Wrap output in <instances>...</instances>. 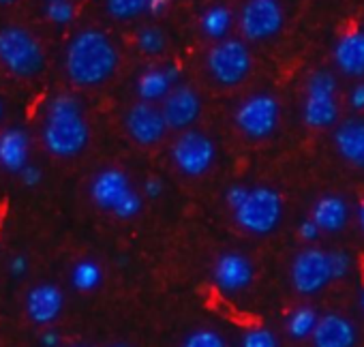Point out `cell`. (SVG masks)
Masks as SVG:
<instances>
[{"mask_svg": "<svg viewBox=\"0 0 364 347\" xmlns=\"http://www.w3.org/2000/svg\"><path fill=\"white\" fill-rule=\"evenodd\" d=\"M31 159V135L22 127L0 131V167L20 174Z\"/></svg>", "mask_w": 364, "mask_h": 347, "instance_id": "18", "label": "cell"}, {"mask_svg": "<svg viewBox=\"0 0 364 347\" xmlns=\"http://www.w3.org/2000/svg\"><path fill=\"white\" fill-rule=\"evenodd\" d=\"M65 309V294L54 283H39L28 289L24 300V311L28 319L37 326L54 324Z\"/></svg>", "mask_w": 364, "mask_h": 347, "instance_id": "15", "label": "cell"}, {"mask_svg": "<svg viewBox=\"0 0 364 347\" xmlns=\"http://www.w3.org/2000/svg\"><path fill=\"white\" fill-rule=\"evenodd\" d=\"M43 11H46V18L56 26H67L75 18V7L71 0H48Z\"/></svg>", "mask_w": 364, "mask_h": 347, "instance_id": "28", "label": "cell"}, {"mask_svg": "<svg viewBox=\"0 0 364 347\" xmlns=\"http://www.w3.org/2000/svg\"><path fill=\"white\" fill-rule=\"evenodd\" d=\"M124 129L129 137L139 146H154L169 131L161 107H156L154 103H146V101H137L135 105L129 107L124 116Z\"/></svg>", "mask_w": 364, "mask_h": 347, "instance_id": "12", "label": "cell"}, {"mask_svg": "<svg viewBox=\"0 0 364 347\" xmlns=\"http://www.w3.org/2000/svg\"><path fill=\"white\" fill-rule=\"evenodd\" d=\"M358 223H360V230L364 232V202L358 206Z\"/></svg>", "mask_w": 364, "mask_h": 347, "instance_id": "39", "label": "cell"}, {"mask_svg": "<svg viewBox=\"0 0 364 347\" xmlns=\"http://www.w3.org/2000/svg\"><path fill=\"white\" fill-rule=\"evenodd\" d=\"M169 7V0H148V14L150 16H163Z\"/></svg>", "mask_w": 364, "mask_h": 347, "instance_id": "38", "label": "cell"}, {"mask_svg": "<svg viewBox=\"0 0 364 347\" xmlns=\"http://www.w3.org/2000/svg\"><path fill=\"white\" fill-rule=\"evenodd\" d=\"M103 283V268L95 260H80L71 268V285L77 292H95Z\"/></svg>", "mask_w": 364, "mask_h": 347, "instance_id": "24", "label": "cell"}, {"mask_svg": "<svg viewBox=\"0 0 364 347\" xmlns=\"http://www.w3.org/2000/svg\"><path fill=\"white\" fill-rule=\"evenodd\" d=\"M334 148L343 161L364 169V118H347L334 129Z\"/></svg>", "mask_w": 364, "mask_h": 347, "instance_id": "17", "label": "cell"}, {"mask_svg": "<svg viewBox=\"0 0 364 347\" xmlns=\"http://www.w3.org/2000/svg\"><path fill=\"white\" fill-rule=\"evenodd\" d=\"M41 139L46 150L58 159H73L84 152L90 142V127L84 118V105L75 95L60 92L50 99Z\"/></svg>", "mask_w": 364, "mask_h": 347, "instance_id": "2", "label": "cell"}, {"mask_svg": "<svg viewBox=\"0 0 364 347\" xmlns=\"http://www.w3.org/2000/svg\"><path fill=\"white\" fill-rule=\"evenodd\" d=\"M39 343H41V347H58L60 345V334L56 330H50L48 328L46 332H41Z\"/></svg>", "mask_w": 364, "mask_h": 347, "instance_id": "37", "label": "cell"}, {"mask_svg": "<svg viewBox=\"0 0 364 347\" xmlns=\"http://www.w3.org/2000/svg\"><path fill=\"white\" fill-rule=\"evenodd\" d=\"M238 26L247 41H266L283 28V11L277 0H249Z\"/></svg>", "mask_w": 364, "mask_h": 347, "instance_id": "11", "label": "cell"}, {"mask_svg": "<svg viewBox=\"0 0 364 347\" xmlns=\"http://www.w3.org/2000/svg\"><path fill=\"white\" fill-rule=\"evenodd\" d=\"M3 116H5V103L0 99V122H3Z\"/></svg>", "mask_w": 364, "mask_h": 347, "instance_id": "40", "label": "cell"}, {"mask_svg": "<svg viewBox=\"0 0 364 347\" xmlns=\"http://www.w3.org/2000/svg\"><path fill=\"white\" fill-rule=\"evenodd\" d=\"M180 347H228L223 334L215 328H198L189 332Z\"/></svg>", "mask_w": 364, "mask_h": 347, "instance_id": "27", "label": "cell"}, {"mask_svg": "<svg viewBox=\"0 0 364 347\" xmlns=\"http://www.w3.org/2000/svg\"><path fill=\"white\" fill-rule=\"evenodd\" d=\"M163 189H165V185H163V181H161V178L150 176V178H146V181H144V196H146L148 200H156V198H161V196H163Z\"/></svg>", "mask_w": 364, "mask_h": 347, "instance_id": "35", "label": "cell"}, {"mask_svg": "<svg viewBox=\"0 0 364 347\" xmlns=\"http://www.w3.org/2000/svg\"><path fill=\"white\" fill-rule=\"evenodd\" d=\"M360 306L364 309V289H362V294H360Z\"/></svg>", "mask_w": 364, "mask_h": 347, "instance_id": "42", "label": "cell"}, {"mask_svg": "<svg viewBox=\"0 0 364 347\" xmlns=\"http://www.w3.org/2000/svg\"><path fill=\"white\" fill-rule=\"evenodd\" d=\"M0 65L11 75L31 80L46 67V52L39 39L22 26L0 28Z\"/></svg>", "mask_w": 364, "mask_h": 347, "instance_id": "4", "label": "cell"}, {"mask_svg": "<svg viewBox=\"0 0 364 347\" xmlns=\"http://www.w3.org/2000/svg\"><path fill=\"white\" fill-rule=\"evenodd\" d=\"M16 0H0V5H14Z\"/></svg>", "mask_w": 364, "mask_h": 347, "instance_id": "41", "label": "cell"}, {"mask_svg": "<svg viewBox=\"0 0 364 347\" xmlns=\"http://www.w3.org/2000/svg\"><path fill=\"white\" fill-rule=\"evenodd\" d=\"M20 178H22V185H24V187L33 189V187H39V185H41V181H43V171H41L39 165L28 163V165L20 171Z\"/></svg>", "mask_w": 364, "mask_h": 347, "instance_id": "31", "label": "cell"}, {"mask_svg": "<svg viewBox=\"0 0 364 347\" xmlns=\"http://www.w3.org/2000/svg\"><path fill=\"white\" fill-rule=\"evenodd\" d=\"M253 277H255L253 262L245 253H238V251H228V253L219 255L213 266L215 285L223 294L245 292L253 283Z\"/></svg>", "mask_w": 364, "mask_h": 347, "instance_id": "14", "label": "cell"}, {"mask_svg": "<svg viewBox=\"0 0 364 347\" xmlns=\"http://www.w3.org/2000/svg\"><path fill=\"white\" fill-rule=\"evenodd\" d=\"M206 67L210 78L221 86H238L251 73V52L245 41L240 39H223L217 41L208 56Z\"/></svg>", "mask_w": 364, "mask_h": 347, "instance_id": "9", "label": "cell"}, {"mask_svg": "<svg viewBox=\"0 0 364 347\" xmlns=\"http://www.w3.org/2000/svg\"><path fill=\"white\" fill-rule=\"evenodd\" d=\"M289 281L294 292H298L300 296L319 294L328 283H332L328 253L315 247L302 249L291 262Z\"/></svg>", "mask_w": 364, "mask_h": 347, "instance_id": "10", "label": "cell"}, {"mask_svg": "<svg viewBox=\"0 0 364 347\" xmlns=\"http://www.w3.org/2000/svg\"><path fill=\"white\" fill-rule=\"evenodd\" d=\"M234 122L238 131L249 139H268L281 122V103L268 92H257L238 103L234 112Z\"/></svg>", "mask_w": 364, "mask_h": 347, "instance_id": "8", "label": "cell"}, {"mask_svg": "<svg viewBox=\"0 0 364 347\" xmlns=\"http://www.w3.org/2000/svg\"><path fill=\"white\" fill-rule=\"evenodd\" d=\"M7 270H9L11 277L22 279V277L28 272V257H26V255H14V257L9 260V264H7Z\"/></svg>", "mask_w": 364, "mask_h": 347, "instance_id": "34", "label": "cell"}, {"mask_svg": "<svg viewBox=\"0 0 364 347\" xmlns=\"http://www.w3.org/2000/svg\"><path fill=\"white\" fill-rule=\"evenodd\" d=\"M165 46H167V39H165L163 31L156 26H146L137 33V48H139V52H144L148 56L161 54L165 50Z\"/></svg>", "mask_w": 364, "mask_h": 347, "instance_id": "26", "label": "cell"}, {"mask_svg": "<svg viewBox=\"0 0 364 347\" xmlns=\"http://www.w3.org/2000/svg\"><path fill=\"white\" fill-rule=\"evenodd\" d=\"M283 196L272 187H255L249 191L240 208L234 210V219L240 230L253 236L272 234L283 219Z\"/></svg>", "mask_w": 364, "mask_h": 347, "instance_id": "5", "label": "cell"}, {"mask_svg": "<svg viewBox=\"0 0 364 347\" xmlns=\"http://www.w3.org/2000/svg\"><path fill=\"white\" fill-rule=\"evenodd\" d=\"M120 56L114 41L95 28L80 31L67 46L65 71L80 88H95L105 84L118 69Z\"/></svg>", "mask_w": 364, "mask_h": 347, "instance_id": "1", "label": "cell"}, {"mask_svg": "<svg viewBox=\"0 0 364 347\" xmlns=\"http://www.w3.org/2000/svg\"><path fill=\"white\" fill-rule=\"evenodd\" d=\"M317 321H319V313L313 309V306H298L294 309L289 315H287V321H285V330L291 338L296 341H304V338H311L315 328H317Z\"/></svg>", "mask_w": 364, "mask_h": 347, "instance_id": "22", "label": "cell"}, {"mask_svg": "<svg viewBox=\"0 0 364 347\" xmlns=\"http://www.w3.org/2000/svg\"><path fill=\"white\" fill-rule=\"evenodd\" d=\"M334 65L347 78H364V31L343 35L332 52Z\"/></svg>", "mask_w": 364, "mask_h": 347, "instance_id": "19", "label": "cell"}, {"mask_svg": "<svg viewBox=\"0 0 364 347\" xmlns=\"http://www.w3.org/2000/svg\"><path fill=\"white\" fill-rule=\"evenodd\" d=\"M311 341H313V347H355L358 330L351 319L332 311V313L319 315V321Z\"/></svg>", "mask_w": 364, "mask_h": 347, "instance_id": "16", "label": "cell"}, {"mask_svg": "<svg viewBox=\"0 0 364 347\" xmlns=\"http://www.w3.org/2000/svg\"><path fill=\"white\" fill-rule=\"evenodd\" d=\"M232 11L223 5H215L202 16V33L213 41H223L232 28Z\"/></svg>", "mask_w": 364, "mask_h": 347, "instance_id": "23", "label": "cell"}, {"mask_svg": "<svg viewBox=\"0 0 364 347\" xmlns=\"http://www.w3.org/2000/svg\"><path fill=\"white\" fill-rule=\"evenodd\" d=\"M161 112L169 131H189L202 114V99L191 86H173Z\"/></svg>", "mask_w": 364, "mask_h": 347, "instance_id": "13", "label": "cell"}, {"mask_svg": "<svg viewBox=\"0 0 364 347\" xmlns=\"http://www.w3.org/2000/svg\"><path fill=\"white\" fill-rule=\"evenodd\" d=\"M105 9L114 20H135L148 11V0H105Z\"/></svg>", "mask_w": 364, "mask_h": 347, "instance_id": "25", "label": "cell"}, {"mask_svg": "<svg viewBox=\"0 0 364 347\" xmlns=\"http://www.w3.org/2000/svg\"><path fill=\"white\" fill-rule=\"evenodd\" d=\"M178 78H180V69L173 65L163 67V69L144 71L137 80V86H135L139 101H146V103L165 101V97L173 90Z\"/></svg>", "mask_w": 364, "mask_h": 347, "instance_id": "21", "label": "cell"}, {"mask_svg": "<svg viewBox=\"0 0 364 347\" xmlns=\"http://www.w3.org/2000/svg\"><path fill=\"white\" fill-rule=\"evenodd\" d=\"M240 347H281V343H279V336L270 328L259 326V328H251L242 334Z\"/></svg>", "mask_w": 364, "mask_h": 347, "instance_id": "29", "label": "cell"}, {"mask_svg": "<svg viewBox=\"0 0 364 347\" xmlns=\"http://www.w3.org/2000/svg\"><path fill=\"white\" fill-rule=\"evenodd\" d=\"M71 347H82V345H71Z\"/></svg>", "mask_w": 364, "mask_h": 347, "instance_id": "44", "label": "cell"}, {"mask_svg": "<svg viewBox=\"0 0 364 347\" xmlns=\"http://www.w3.org/2000/svg\"><path fill=\"white\" fill-rule=\"evenodd\" d=\"M249 187H242V185H234V187H230L228 191H225V202H228V206L232 208V210H236V208H240V204L247 200V196H249Z\"/></svg>", "mask_w": 364, "mask_h": 347, "instance_id": "32", "label": "cell"}, {"mask_svg": "<svg viewBox=\"0 0 364 347\" xmlns=\"http://www.w3.org/2000/svg\"><path fill=\"white\" fill-rule=\"evenodd\" d=\"M349 105L355 112H364V82H358L349 92Z\"/></svg>", "mask_w": 364, "mask_h": 347, "instance_id": "36", "label": "cell"}, {"mask_svg": "<svg viewBox=\"0 0 364 347\" xmlns=\"http://www.w3.org/2000/svg\"><path fill=\"white\" fill-rule=\"evenodd\" d=\"M169 159L182 176L200 178L217 161V144L202 131H182L169 148Z\"/></svg>", "mask_w": 364, "mask_h": 347, "instance_id": "7", "label": "cell"}, {"mask_svg": "<svg viewBox=\"0 0 364 347\" xmlns=\"http://www.w3.org/2000/svg\"><path fill=\"white\" fill-rule=\"evenodd\" d=\"M328 262H330V272H332V281L345 279L351 272L353 260L347 251H330L328 253Z\"/></svg>", "mask_w": 364, "mask_h": 347, "instance_id": "30", "label": "cell"}, {"mask_svg": "<svg viewBox=\"0 0 364 347\" xmlns=\"http://www.w3.org/2000/svg\"><path fill=\"white\" fill-rule=\"evenodd\" d=\"M319 234H321V230L315 225V221L309 217V219H304V221H300V225H298V236L304 240V242H315L317 238H319Z\"/></svg>", "mask_w": 364, "mask_h": 347, "instance_id": "33", "label": "cell"}, {"mask_svg": "<svg viewBox=\"0 0 364 347\" xmlns=\"http://www.w3.org/2000/svg\"><path fill=\"white\" fill-rule=\"evenodd\" d=\"M311 219L321 232L338 234L341 230H345L349 221V204L345 202V198L336 193L321 196L311 208Z\"/></svg>", "mask_w": 364, "mask_h": 347, "instance_id": "20", "label": "cell"}, {"mask_svg": "<svg viewBox=\"0 0 364 347\" xmlns=\"http://www.w3.org/2000/svg\"><path fill=\"white\" fill-rule=\"evenodd\" d=\"M338 82L328 69H317L309 75L302 103V120L311 129H328L338 122Z\"/></svg>", "mask_w": 364, "mask_h": 347, "instance_id": "6", "label": "cell"}, {"mask_svg": "<svg viewBox=\"0 0 364 347\" xmlns=\"http://www.w3.org/2000/svg\"><path fill=\"white\" fill-rule=\"evenodd\" d=\"M109 347H129V345H122V343H118V345H109Z\"/></svg>", "mask_w": 364, "mask_h": 347, "instance_id": "43", "label": "cell"}, {"mask_svg": "<svg viewBox=\"0 0 364 347\" xmlns=\"http://www.w3.org/2000/svg\"><path fill=\"white\" fill-rule=\"evenodd\" d=\"M90 200L97 208L112 213L116 219L129 221L141 213L144 200L131 187L129 176L118 167H107L90 181Z\"/></svg>", "mask_w": 364, "mask_h": 347, "instance_id": "3", "label": "cell"}]
</instances>
